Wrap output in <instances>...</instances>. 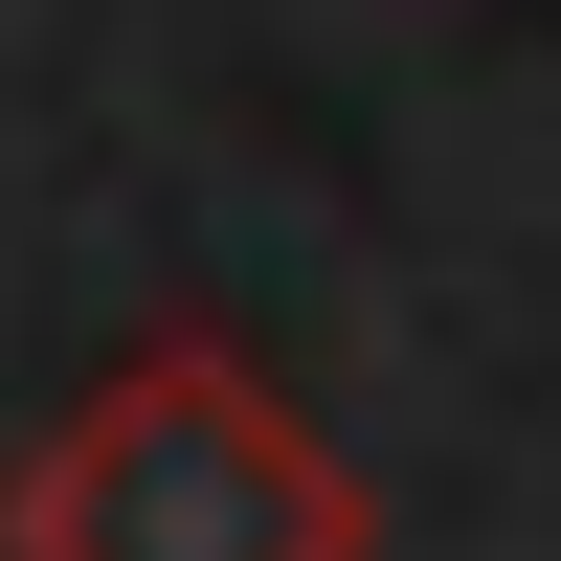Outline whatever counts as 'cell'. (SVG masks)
Wrapping results in <instances>:
<instances>
[{"instance_id": "cell-1", "label": "cell", "mask_w": 561, "mask_h": 561, "mask_svg": "<svg viewBox=\"0 0 561 561\" xmlns=\"http://www.w3.org/2000/svg\"><path fill=\"white\" fill-rule=\"evenodd\" d=\"M23 561H337V472L225 359H135L23 494Z\"/></svg>"}]
</instances>
